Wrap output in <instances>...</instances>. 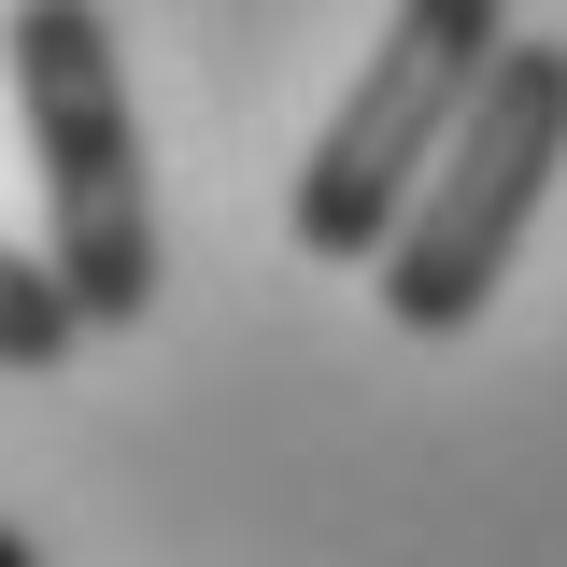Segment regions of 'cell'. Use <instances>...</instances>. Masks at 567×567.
<instances>
[{
	"label": "cell",
	"instance_id": "cell-4",
	"mask_svg": "<svg viewBox=\"0 0 567 567\" xmlns=\"http://www.w3.org/2000/svg\"><path fill=\"white\" fill-rule=\"evenodd\" d=\"M85 341H100V327H85L71 270H58V256H14V241H0V369H71Z\"/></svg>",
	"mask_w": 567,
	"mask_h": 567
},
{
	"label": "cell",
	"instance_id": "cell-2",
	"mask_svg": "<svg viewBox=\"0 0 567 567\" xmlns=\"http://www.w3.org/2000/svg\"><path fill=\"white\" fill-rule=\"evenodd\" d=\"M496 58H511V0H398L383 43L354 58L341 114L312 128L298 185H284V241L312 270H369L398 241V213L425 199V171L454 156V128L496 85Z\"/></svg>",
	"mask_w": 567,
	"mask_h": 567
},
{
	"label": "cell",
	"instance_id": "cell-5",
	"mask_svg": "<svg viewBox=\"0 0 567 567\" xmlns=\"http://www.w3.org/2000/svg\"><path fill=\"white\" fill-rule=\"evenodd\" d=\"M0 567H43V539H29V525H14V511H0Z\"/></svg>",
	"mask_w": 567,
	"mask_h": 567
},
{
	"label": "cell",
	"instance_id": "cell-3",
	"mask_svg": "<svg viewBox=\"0 0 567 567\" xmlns=\"http://www.w3.org/2000/svg\"><path fill=\"white\" fill-rule=\"evenodd\" d=\"M554 171H567V43L511 29V58H496V85L468 100L454 156L425 171V199L398 213V241L369 256V298H383L412 341H468L496 312V284H511V256H525L539 199H554Z\"/></svg>",
	"mask_w": 567,
	"mask_h": 567
},
{
	"label": "cell",
	"instance_id": "cell-1",
	"mask_svg": "<svg viewBox=\"0 0 567 567\" xmlns=\"http://www.w3.org/2000/svg\"><path fill=\"white\" fill-rule=\"evenodd\" d=\"M14 114H29V171H43V256L71 270L85 327L114 341L156 312V156H142L128 43L100 0H14L0 29Z\"/></svg>",
	"mask_w": 567,
	"mask_h": 567
}]
</instances>
